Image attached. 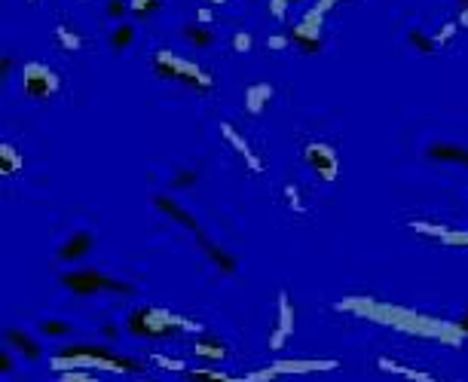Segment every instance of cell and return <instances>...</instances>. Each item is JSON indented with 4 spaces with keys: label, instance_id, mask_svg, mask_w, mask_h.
I'll use <instances>...</instances> for the list:
<instances>
[{
    "label": "cell",
    "instance_id": "7",
    "mask_svg": "<svg viewBox=\"0 0 468 382\" xmlns=\"http://www.w3.org/2000/svg\"><path fill=\"white\" fill-rule=\"evenodd\" d=\"M340 361L337 358H279L272 361L267 370H255V373H248V382H267V379H276L282 373H318V370H337Z\"/></svg>",
    "mask_w": 468,
    "mask_h": 382
},
{
    "label": "cell",
    "instance_id": "39",
    "mask_svg": "<svg viewBox=\"0 0 468 382\" xmlns=\"http://www.w3.org/2000/svg\"><path fill=\"white\" fill-rule=\"evenodd\" d=\"M456 22H459V28H468V6L459 13V18H456Z\"/></svg>",
    "mask_w": 468,
    "mask_h": 382
},
{
    "label": "cell",
    "instance_id": "35",
    "mask_svg": "<svg viewBox=\"0 0 468 382\" xmlns=\"http://www.w3.org/2000/svg\"><path fill=\"white\" fill-rule=\"evenodd\" d=\"M267 46L272 49V52H282V49H288V46H291V37L276 34V37H269V40H267Z\"/></svg>",
    "mask_w": 468,
    "mask_h": 382
},
{
    "label": "cell",
    "instance_id": "1",
    "mask_svg": "<svg viewBox=\"0 0 468 382\" xmlns=\"http://www.w3.org/2000/svg\"><path fill=\"white\" fill-rule=\"evenodd\" d=\"M340 312H352L377 325H386L407 337H423V339H438L444 346H462V339L468 337L459 321H444L435 315H423V312L395 306V303H383L374 297H343L337 303Z\"/></svg>",
    "mask_w": 468,
    "mask_h": 382
},
{
    "label": "cell",
    "instance_id": "6",
    "mask_svg": "<svg viewBox=\"0 0 468 382\" xmlns=\"http://www.w3.org/2000/svg\"><path fill=\"white\" fill-rule=\"evenodd\" d=\"M340 4V0H316V6L306 9L303 18L291 28V43H297L306 52H316L321 46V25H325V16Z\"/></svg>",
    "mask_w": 468,
    "mask_h": 382
},
{
    "label": "cell",
    "instance_id": "26",
    "mask_svg": "<svg viewBox=\"0 0 468 382\" xmlns=\"http://www.w3.org/2000/svg\"><path fill=\"white\" fill-rule=\"evenodd\" d=\"M187 37H190V40L196 43V46H208V43L214 40L206 25H190V28H187Z\"/></svg>",
    "mask_w": 468,
    "mask_h": 382
},
{
    "label": "cell",
    "instance_id": "31",
    "mask_svg": "<svg viewBox=\"0 0 468 382\" xmlns=\"http://www.w3.org/2000/svg\"><path fill=\"white\" fill-rule=\"evenodd\" d=\"M411 46H416L419 52H435V49H438L432 37H425L423 31H411Z\"/></svg>",
    "mask_w": 468,
    "mask_h": 382
},
{
    "label": "cell",
    "instance_id": "9",
    "mask_svg": "<svg viewBox=\"0 0 468 382\" xmlns=\"http://www.w3.org/2000/svg\"><path fill=\"white\" fill-rule=\"evenodd\" d=\"M303 156H306L309 169L316 172L325 184H334V181L340 178V156H337L334 147H328V144H318V141H316V144H306Z\"/></svg>",
    "mask_w": 468,
    "mask_h": 382
},
{
    "label": "cell",
    "instance_id": "45",
    "mask_svg": "<svg viewBox=\"0 0 468 382\" xmlns=\"http://www.w3.org/2000/svg\"><path fill=\"white\" fill-rule=\"evenodd\" d=\"M28 4H34V0H28Z\"/></svg>",
    "mask_w": 468,
    "mask_h": 382
},
{
    "label": "cell",
    "instance_id": "5",
    "mask_svg": "<svg viewBox=\"0 0 468 382\" xmlns=\"http://www.w3.org/2000/svg\"><path fill=\"white\" fill-rule=\"evenodd\" d=\"M62 285L74 293H135V288L129 281H120L107 272L99 269H74V272H65L62 276Z\"/></svg>",
    "mask_w": 468,
    "mask_h": 382
},
{
    "label": "cell",
    "instance_id": "20",
    "mask_svg": "<svg viewBox=\"0 0 468 382\" xmlns=\"http://www.w3.org/2000/svg\"><path fill=\"white\" fill-rule=\"evenodd\" d=\"M193 355L196 358H208V361H214V358H227V346L223 342H218V339H208V337H199L196 342H193Z\"/></svg>",
    "mask_w": 468,
    "mask_h": 382
},
{
    "label": "cell",
    "instance_id": "30",
    "mask_svg": "<svg viewBox=\"0 0 468 382\" xmlns=\"http://www.w3.org/2000/svg\"><path fill=\"white\" fill-rule=\"evenodd\" d=\"M132 37H135V31H132V28H129V25H120V28H116V31H113L111 43H113L116 49H126V46L132 43Z\"/></svg>",
    "mask_w": 468,
    "mask_h": 382
},
{
    "label": "cell",
    "instance_id": "17",
    "mask_svg": "<svg viewBox=\"0 0 468 382\" xmlns=\"http://www.w3.org/2000/svg\"><path fill=\"white\" fill-rule=\"evenodd\" d=\"M196 239H199V245H202V248H206V254L211 257V263H214V266H218V269H223V272H236V257H230V254L223 251L221 245H214V242L206 236V232H199Z\"/></svg>",
    "mask_w": 468,
    "mask_h": 382
},
{
    "label": "cell",
    "instance_id": "36",
    "mask_svg": "<svg viewBox=\"0 0 468 382\" xmlns=\"http://www.w3.org/2000/svg\"><path fill=\"white\" fill-rule=\"evenodd\" d=\"M288 4H294V0H269V13L276 18H282V16H285V9H288Z\"/></svg>",
    "mask_w": 468,
    "mask_h": 382
},
{
    "label": "cell",
    "instance_id": "44",
    "mask_svg": "<svg viewBox=\"0 0 468 382\" xmlns=\"http://www.w3.org/2000/svg\"><path fill=\"white\" fill-rule=\"evenodd\" d=\"M138 382H147V379H138Z\"/></svg>",
    "mask_w": 468,
    "mask_h": 382
},
{
    "label": "cell",
    "instance_id": "24",
    "mask_svg": "<svg viewBox=\"0 0 468 382\" xmlns=\"http://www.w3.org/2000/svg\"><path fill=\"white\" fill-rule=\"evenodd\" d=\"M160 6H162V0H129V9L138 18H150Z\"/></svg>",
    "mask_w": 468,
    "mask_h": 382
},
{
    "label": "cell",
    "instance_id": "2",
    "mask_svg": "<svg viewBox=\"0 0 468 382\" xmlns=\"http://www.w3.org/2000/svg\"><path fill=\"white\" fill-rule=\"evenodd\" d=\"M50 367L55 373H65V370H111V373H132L138 370V361L120 358L113 352L104 349H92V346H74L65 349L50 361Z\"/></svg>",
    "mask_w": 468,
    "mask_h": 382
},
{
    "label": "cell",
    "instance_id": "29",
    "mask_svg": "<svg viewBox=\"0 0 468 382\" xmlns=\"http://www.w3.org/2000/svg\"><path fill=\"white\" fill-rule=\"evenodd\" d=\"M456 31H459V22H447V25H441V31H438L432 40H435V46H447L456 37Z\"/></svg>",
    "mask_w": 468,
    "mask_h": 382
},
{
    "label": "cell",
    "instance_id": "28",
    "mask_svg": "<svg viewBox=\"0 0 468 382\" xmlns=\"http://www.w3.org/2000/svg\"><path fill=\"white\" fill-rule=\"evenodd\" d=\"M153 358V364L156 367H162V370H178V373H187V364L178 358H169V355H150Z\"/></svg>",
    "mask_w": 468,
    "mask_h": 382
},
{
    "label": "cell",
    "instance_id": "34",
    "mask_svg": "<svg viewBox=\"0 0 468 382\" xmlns=\"http://www.w3.org/2000/svg\"><path fill=\"white\" fill-rule=\"evenodd\" d=\"M190 184H196V172H181L178 178L172 181V187H178V190H181V187H190Z\"/></svg>",
    "mask_w": 468,
    "mask_h": 382
},
{
    "label": "cell",
    "instance_id": "12",
    "mask_svg": "<svg viewBox=\"0 0 468 382\" xmlns=\"http://www.w3.org/2000/svg\"><path fill=\"white\" fill-rule=\"evenodd\" d=\"M221 135H223V141H227V144L233 147V150H236V153L242 156V162H245V165H248V172H255V174H260L263 169H267V165H263V162H260V156H257L255 150H251V144H248L245 138H242V135H239L236 129H233V125H230V123H221Z\"/></svg>",
    "mask_w": 468,
    "mask_h": 382
},
{
    "label": "cell",
    "instance_id": "4",
    "mask_svg": "<svg viewBox=\"0 0 468 382\" xmlns=\"http://www.w3.org/2000/svg\"><path fill=\"white\" fill-rule=\"evenodd\" d=\"M153 67H156V74L160 77H165V80H181V83H187L199 92H208L211 83H214L199 64H193L190 58H181L178 52H172V49H156Z\"/></svg>",
    "mask_w": 468,
    "mask_h": 382
},
{
    "label": "cell",
    "instance_id": "25",
    "mask_svg": "<svg viewBox=\"0 0 468 382\" xmlns=\"http://www.w3.org/2000/svg\"><path fill=\"white\" fill-rule=\"evenodd\" d=\"M58 382H101V379L92 370H65V373H58Z\"/></svg>",
    "mask_w": 468,
    "mask_h": 382
},
{
    "label": "cell",
    "instance_id": "10",
    "mask_svg": "<svg viewBox=\"0 0 468 382\" xmlns=\"http://www.w3.org/2000/svg\"><path fill=\"white\" fill-rule=\"evenodd\" d=\"M411 230L441 245H450V248H468V230H450V227H441V223H425V220H413Z\"/></svg>",
    "mask_w": 468,
    "mask_h": 382
},
{
    "label": "cell",
    "instance_id": "19",
    "mask_svg": "<svg viewBox=\"0 0 468 382\" xmlns=\"http://www.w3.org/2000/svg\"><path fill=\"white\" fill-rule=\"evenodd\" d=\"M6 339H9V346H13V349L22 352V358H28V361H37V358H40V346H37V342L28 337L25 330L9 327V330H6Z\"/></svg>",
    "mask_w": 468,
    "mask_h": 382
},
{
    "label": "cell",
    "instance_id": "41",
    "mask_svg": "<svg viewBox=\"0 0 468 382\" xmlns=\"http://www.w3.org/2000/svg\"><path fill=\"white\" fill-rule=\"evenodd\" d=\"M459 325H462V327H465V334H468V315H465V318H462V321H459Z\"/></svg>",
    "mask_w": 468,
    "mask_h": 382
},
{
    "label": "cell",
    "instance_id": "33",
    "mask_svg": "<svg viewBox=\"0 0 468 382\" xmlns=\"http://www.w3.org/2000/svg\"><path fill=\"white\" fill-rule=\"evenodd\" d=\"M233 49H236V52H251V34L239 31L236 37H233Z\"/></svg>",
    "mask_w": 468,
    "mask_h": 382
},
{
    "label": "cell",
    "instance_id": "13",
    "mask_svg": "<svg viewBox=\"0 0 468 382\" xmlns=\"http://www.w3.org/2000/svg\"><path fill=\"white\" fill-rule=\"evenodd\" d=\"M92 245H95L92 232H86V230L74 232V236L67 239V242L62 245V248H58V260H80L83 254H89V251H92Z\"/></svg>",
    "mask_w": 468,
    "mask_h": 382
},
{
    "label": "cell",
    "instance_id": "38",
    "mask_svg": "<svg viewBox=\"0 0 468 382\" xmlns=\"http://www.w3.org/2000/svg\"><path fill=\"white\" fill-rule=\"evenodd\" d=\"M211 9H199V13H196V25H211Z\"/></svg>",
    "mask_w": 468,
    "mask_h": 382
},
{
    "label": "cell",
    "instance_id": "18",
    "mask_svg": "<svg viewBox=\"0 0 468 382\" xmlns=\"http://www.w3.org/2000/svg\"><path fill=\"white\" fill-rule=\"evenodd\" d=\"M269 98H272V86L269 83H255V86H248L245 89V111L248 113H263V107L269 104Z\"/></svg>",
    "mask_w": 468,
    "mask_h": 382
},
{
    "label": "cell",
    "instance_id": "23",
    "mask_svg": "<svg viewBox=\"0 0 468 382\" xmlns=\"http://www.w3.org/2000/svg\"><path fill=\"white\" fill-rule=\"evenodd\" d=\"M55 40L62 49H67V52H77V49H83V40H80V34L71 31L67 25H55Z\"/></svg>",
    "mask_w": 468,
    "mask_h": 382
},
{
    "label": "cell",
    "instance_id": "42",
    "mask_svg": "<svg viewBox=\"0 0 468 382\" xmlns=\"http://www.w3.org/2000/svg\"><path fill=\"white\" fill-rule=\"evenodd\" d=\"M211 4H227V0H211Z\"/></svg>",
    "mask_w": 468,
    "mask_h": 382
},
{
    "label": "cell",
    "instance_id": "14",
    "mask_svg": "<svg viewBox=\"0 0 468 382\" xmlns=\"http://www.w3.org/2000/svg\"><path fill=\"white\" fill-rule=\"evenodd\" d=\"M428 159H438V162H456V165H468V147L459 144H432L425 150Z\"/></svg>",
    "mask_w": 468,
    "mask_h": 382
},
{
    "label": "cell",
    "instance_id": "16",
    "mask_svg": "<svg viewBox=\"0 0 468 382\" xmlns=\"http://www.w3.org/2000/svg\"><path fill=\"white\" fill-rule=\"evenodd\" d=\"M153 202H156V208H162V211L169 214L172 220L184 223V227H187V230H193V232H196V236H199V232H202V230H199V223H196V218H193V214H187V211H184V208H181L178 202H172L169 196H156Z\"/></svg>",
    "mask_w": 468,
    "mask_h": 382
},
{
    "label": "cell",
    "instance_id": "32",
    "mask_svg": "<svg viewBox=\"0 0 468 382\" xmlns=\"http://www.w3.org/2000/svg\"><path fill=\"white\" fill-rule=\"evenodd\" d=\"M285 199H288V205H291V211H297V214L306 211L303 199H300V190L294 187V184H288V187H285Z\"/></svg>",
    "mask_w": 468,
    "mask_h": 382
},
{
    "label": "cell",
    "instance_id": "37",
    "mask_svg": "<svg viewBox=\"0 0 468 382\" xmlns=\"http://www.w3.org/2000/svg\"><path fill=\"white\" fill-rule=\"evenodd\" d=\"M126 13V4H123V0H107V16H111V18H120Z\"/></svg>",
    "mask_w": 468,
    "mask_h": 382
},
{
    "label": "cell",
    "instance_id": "43",
    "mask_svg": "<svg viewBox=\"0 0 468 382\" xmlns=\"http://www.w3.org/2000/svg\"><path fill=\"white\" fill-rule=\"evenodd\" d=\"M459 4H468V0H459Z\"/></svg>",
    "mask_w": 468,
    "mask_h": 382
},
{
    "label": "cell",
    "instance_id": "21",
    "mask_svg": "<svg viewBox=\"0 0 468 382\" xmlns=\"http://www.w3.org/2000/svg\"><path fill=\"white\" fill-rule=\"evenodd\" d=\"M190 382H248V376H227L221 373V370H208V367H196V370H187Z\"/></svg>",
    "mask_w": 468,
    "mask_h": 382
},
{
    "label": "cell",
    "instance_id": "11",
    "mask_svg": "<svg viewBox=\"0 0 468 382\" xmlns=\"http://www.w3.org/2000/svg\"><path fill=\"white\" fill-rule=\"evenodd\" d=\"M291 334H294V306H291L288 291H279V325H276V330H272V337H269V349L279 352L288 342Z\"/></svg>",
    "mask_w": 468,
    "mask_h": 382
},
{
    "label": "cell",
    "instance_id": "27",
    "mask_svg": "<svg viewBox=\"0 0 468 382\" xmlns=\"http://www.w3.org/2000/svg\"><path fill=\"white\" fill-rule=\"evenodd\" d=\"M40 330L46 337H65V334H71V325L67 321H52V318H46L43 325H40Z\"/></svg>",
    "mask_w": 468,
    "mask_h": 382
},
{
    "label": "cell",
    "instance_id": "40",
    "mask_svg": "<svg viewBox=\"0 0 468 382\" xmlns=\"http://www.w3.org/2000/svg\"><path fill=\"white\" fill-rule=\"evenodd\" d=\"M104 337H116V327L113 325H104Z\"/></svg>",
    "mask_w": 468,
    "mask_h": 382
},
{
    "label": "cell",
    "instance_id": "22",
    "mask_svg": "<svg viewBox=\"0 0 468 382\" xmlns=\"http://www.w3.org/2000/svg\"><path fill=\"white\" fill-rule=\"evenodd\" d=\"M18 169H22V153H18L13 144H0V174L9 178V174H16Z\"/></svg>",
    "mask_w": 468,
    "mask_h": 382
},
{
    "label": "cell",
    "instance_id": "15",
    "mask_svg": "<svg viewBox=\"0 0 468 382\" xmlns=\"http://www.w3.org/2000/svg\"><path fill=\"white\" fill-rule=\"evenodd\" d=\"M377 367H379V370H386V373L401 376V379H407V382H441V379H435L432 373H423V370L404 367V364H398V361H392V358H379V361H377Z\"/></svg>",
    "mask_w": 468,
    "mask_h": 382
},
{
    "label": "cell",
    "instance_id": "8",
    "mask_svg": "<svg viewBox=\"0 0 468 382\" xmlns=\"http://www.w3.org/2000/svg\"><path fill=\"white\" fill-rule=\"evenodd\" d=\"M62 89V77H58L52 67H46L40 62H28L22 64V92L34 101H46Z\"/></svg>",
    "mask_w": 468,
    "mask_h": 382
},
{
    "label": "cell",
    "instance_id": "3",
    "mask_svg": "<svg viewBox=\"0 0 468 382\" xmlns=\"http://www.w3.org/2000/svg\"><path fill=\"white\" fill-rule=\"evenodd\" d=\"M129 330L138 337H169V334H202L199 321H190L169 309H156V306H141L129 315Z\"/></svg>",
    "mask_w": 468,
    "mask_h": 382
}]
</instances>
